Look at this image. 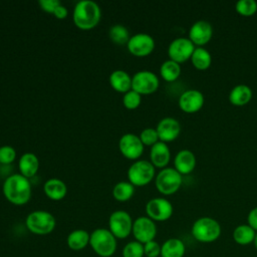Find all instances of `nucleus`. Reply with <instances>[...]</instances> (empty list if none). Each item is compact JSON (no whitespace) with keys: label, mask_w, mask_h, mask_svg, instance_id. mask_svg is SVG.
Segmentation results:
<instances>
[{"label":"nucleus","mask_w":257,"mask_h":257,"mask_svg":"<svg viewBox=\"0 0 257 257\" xmlns=\"http://www.w3.org/2000/svg\"><path fill=\"white\" fill-rule=\"evenodd\" d=\"M2 190L5 198L14 205H24L31 198L30 182L21 174L7 177L3 183Z\"/></svg>","instance_id":"obj_1"},{"label":"nucleus","mask_w":257,"mask_h":257,"mask_svg":"<svg viewBox=\"0 0 257 257\" xmlns=\"http://www.w3.org/2000/svg\"><path fill=\"white\" fill-rule=\"evenodd\" d=\"M101 17V11L97 3L92 0H80L73 8L72 19L80 29L87 30L95 27Z\"/></svg>","instance_id":"obj_2"},{"label":"nucleus","mask_w":257,"mask_h":257,"mask_svg":"<svg viewBox=\"0 0 257 257\" xmlns=\"http://www.w3.org/2000/svg\"><path fill=\"white\" fill-rule=\"evenodd\" d=\"M220 223L211 217H201L197 219L191 229L192 236L201 243H212L221 236Z\"/></svg>","instance_id":"obj_3"},{"label":"nucleus","mask_w":257,"mask_h":257,"mask_svg":"<svg viewBox=\"0 0 257 257\" xmlns=\"http://www.w3.org/2000/svg\"><path fill=\"white\" fill-rule=\"evenodd\" d=\"M89 245L100 257H110L116 250V238L105 228H97L90 234Z\"/></svg>","instance_id":"obj_4"},{"label":"nucleus","mask_w":257,"mask_h":257,"mask_svg":"<svg viewBox=\"0 0 257 257\" xmlns=\"http://www.w3.org/2000/svg\"><path fill=\"white\" fill-rule=\"evenodd\" d=\"M26 227L30 232L36 235H46L51 233L56 225L54 216L47 211H33L25 220Z\"/></svg>","instance_id":"obj_5"},{"label":"nucleus","mask_w":257,"mask_h":257,"mask_svg":"<svg viewBox=\"0 0 257 257\" xmlns=\"http://www.w3.org/2000/svg\"><path fill=\"white\" fill-rule=\"evenodd\" d=\"M182 182V175L175 168H164L158 173L155 185L161 194L169 196L180 189Z\"/></svg>","instance_id":"obj_6"},{"label":"nucleus","mask_w":257,"mask_h":257,"mask_svg":"<svg viewBox=\"0 0 257 257\" xmlns=\"http://www.w3.org/2000/svg\"><path fill=\"white\" fill-rule=\"evenodd\" d=\"M155 177L154 165L146 160L136 161L133 163L127 170L128 182L134 186H146Z\"/></svg>","instance_id":"obj_7"},{"label":"nucleus","mask_w":257,"mask_h":257,"mask_svg":"<svg viewBox=\"0 0 257 257\" xmlns=\"http://www.w3.org/2000/svg\"><path fill=\"white\" fill-rule=\"evenodd\" d=\"M133 220L131 215L122 210L114 211L108 219L109 231L116 239H124L132 233Z\"/></svg>","instance_id":"obj_8"},{"label":"nucleus","mask_w":257,"mask_h":257,"mask_svg":"<svg viewBox=\"0 0 257 257\" xmlns=\"http://www.w3.org/2000/svg\"><path fill=\"white\" fill-rule=\"evenodd\" d=\"M160 84L159 77L150 70H141L132 77V89L142 94H150L155 92Z\"/></svg>","instance_id":"obj_9"},{"label":"nucleus","mask_w":257,"mask_h":257,"mask_svg":"<svg viewBox=\"0 0 257 257\" xmlns=\"http://www.w3.org/2000/svg\"><path fill=\"white\" fill-rule=\"evenodd\" d=\"M173 211V205L165 198H153L146 204V213L153 221H167L172 217Z\"/></svg>","instance_id":"obj_10"},{"label":"nucleus","mask_w":257,"mask_h":257,"mask_svg":"<svg viewBox=\"0 0 257 257\" xmlns=\"http://www.w3.org/2000/svg\"><path fill=\"white\" fill-rule=\"evenodd\" d=\"M132 233L136 241L142 244H146L150 241L155 240V237L157 235L156 223L148 216H141L134 221Z\"/></svg>","instance_id":"obj_11"},{"label":"nucleus","mask_w":257,"mask_h":257,"mask_svg":"<svg viewBox=\"0 0 257 257\" xmlns=\"http://www.w3.org/2000/svg\"><path fill=\"white\" fill-rule=\"evenodd\" d=\"M194 43L186 37H178L172 40L168 47V54L170 59L182 63L188 59H191V56L195 50Z\"/></svg>","instance_id":"obj_12"},{"label":"nucleus","mask_w":257,"mask_h":257,"mask_svg":"<svg viewBox=\"0 0 257 257\" xmlns=\"http://www.w3.org/2000/svg\"><path fill=\"white\" fill-rule=\"evenodd\" d=\"M128 51L136 56H147L155 48L154 38L147 33H137L130 37L127 43Z\"/></svg>","instance_id":"obj_13"},{"label":"nucleus","mask_w":257,"mask_h":257,"mask_svg":"<svg viewBox=\"0 0 257 257\" xmlns=\"http://www.w3.org/2000/svg\"><path fill=\"white\" fill-rule=\"evenodd\" d=\"M118 148L122 156L131 160L140 158L144 152V144L142 143L140 137L132 133L124 134L120 137Z\"/></svg>","instance_id":"obj_14"},{"label":"nucleus","mask_w":257,"mask_h":257,"mask_svg":"<svg viewBox=\"0 0 257 257\" xmlns=\"http://www.w3.org/2000/svg\"><path fill=\"white\" fill-rule=\"evenodd\" d=\"M204 95L198 89H187L179 97L180 108L187 113H194L204 105Z\"/></svg>","instance_id":"obj_15"},{"label":"nucleus","mask_w":257,"mask_h":257,"mask_svg":"<svg viewBox=\"0 0 257 257\" xmlns=\"http://www.w3.org/2000/svg\"><path fill=\"white\" fill-rule=\"evenodd\" d=\"M213 36V27L210 22L206 20L196 21L189 30V39L194 43L202 47L207 44Z\"/></svg>","instance_id":"obj_16"},{"label":"nucleus","mask_w":257,"mask_h":257,"mask_svg":"<svg viewBox=\"0 0 257 257\" xmlns=\"http://www.w3.org/2000/svg\"><path fill=\"white\" fill-rule=\"evenodd\" d=\"M157 133L159 140L164 143L172 142L176 140L181 133V124L178 119L167 116L162 118L157 124Z\"/></svg>","instance_id":"obj_17"},{"label":"nucleus","mask_w":257,"mask_h":257,"mask_svg":"<svg viewBox=\"0 0 257 257\" xmlns=\"http://www.w3.org/2000/svg\"><path fill=\"white\" fill-rule=\"evenodd\" d=\"M174 166L181 175L192 173L196 167V157L194 153L190 150H181L174 159Z\"/></svg>","instance_id":"obj_18"},{"label":"nucleus","mask_w":257,"mask_h":257,"mask_svg":"<svg viewBox=\"0 0 257 257\" xmlns=\"http://www.w3.org/2000/svg\"><path fill=\"white\" fill-rule=\"evenodd\" d=\"M151 163L157 168H166L171 159V152L168 145L164 142L159 141L151 147L150 151Z\"/></svg>","instance_id":"obj_19"},{"label":"nucleus","mask_w":257,"mask_h":257,"mask_svg":"<svg viewBox=\"0 0 257 257\" xmlns=\"http://www.w3.org/2000/svg\"><path fill=\"white\" fill-rule=\"evenodd\" d=\"M20 174L29 179L36 175L39 168V161L33 153H24L18 162Z\"/></svg>","instance_id":"obj_20"},{"label":"nucleus","mask_w":257,"mask_h":257,"mask_svg":"<svg viewBox=\"0 0 257 257\" xmlns=\"http://www.w3.org/2000/svg\"><path fill=\"white\" fill-rule=\"evenodd\" d=\"M43 191L49 199L58 201L65 197L67 193V187L63 181L52 178L45 182L43 186Z\"/></svg>","instance_id":"obj_21"},{"label":"nucleus","mask_w":257,"mask_h":257,"mask_svg":"<svg viewBox=\"0 0 257 257\" xmlns=\"http://www.w3.org/2000/svg\"><path fill=\"white\" fill-rule=\"evenodd\" d=\"M185 253V243L179 238H169L162 244L161 257H184Z\"/></svg>","instance_id":"obj_22"},{"label":"nucleus","mask_w":257,"mask_h":257,"mask_svg":"<svg viewBox=\"0 0 257 257\" xmlns=\"http://www.w3.org/2000/svg\"><path fill=\"white\" fill-rule=\"evenodd\" d=\"M109 83L111 87L118 92H127L132 89V77L121 69L113 70L109 75Z\"/></svg>","instance_id":"obj_23"},{"label":"nucleus","mask_w":257,"mask_h":257,"mask_svg":"<svg viewBox=\"0 0 257 257\" xmlns=\"http://www.w3.org/2000/svg\"><path fill=\"white\" fill-rule=\"evenodd\" d=\"M252 89L246 84H237L229 93V100L233 105L242 106L247 104L252 98Z\"/></svg>","instance_id":"obj_24"},{"label":"nucleus","mask_w":257,"mask_h":257,"mask_svg":"<svg viewBox=\"0 0 257 257\" xmlns=\"http://www.w3.org/2000/svg\"><path fill=\"white\" fill-rule=\"evenodd\" d=\"M90 234L82 229H76L69 233L66 239L67 246L74 251H79L84 249L89 244Z\"/></svg>","instance_id":"obj_25"},{"label":"nucleus","mask_w":257,"mask_h":257,"mask_svg":"<svg viewBox=\"0 0 257 257\" xmlns=\"http://www.w3.org/2000/svg\"><path fill=\"white\" fill-rule=\"evenodd\" d=\"M256 233L257 232L252 229L248 224H241L233 230L232 236L235 243H237L238 245L246 246L254 242Z\"/></svg>","instance_id":"obj_26"},{"label":"nucleus","mask_w":257,"mask_h":257,"mask_svg":"<svg viewBox=\"0 0 257 257\" xmlns=\"http://www.w3.org/2000/svg\"><path fill=\"white\" fill-rule=\"evenodd\" d=\"M192 64L199 70H205L210 67L212 63L211 53L203 47H196L192 56H191Z\"/></svg>","instance_id":"obj_27"},{"label":"nucleus","mask_w":257,"mask_h":257,"mask_svg":"<svg viewBox=\"0 0 257 257\" xmlns=\"http://www.w3.org/2000/svg\"><path fill=\"white\" fill-rule=\"evenodd\" d=\"M181 65L180 63L172 60V59H168L166 61H164L160 67V73L162 75V77L169 82H172L174 80H176L180 74H181Z\"/></svg>","instance_id":"obj_28"},{"label":"nucleus","mask_w":257,"mask_h":257,"mask_svg":"<svg viewBox=\"0 0 257 257\" xmlns=\"http://www.w3.org/2000/svg\"><path fill=\"white\" fill-rule=\"evenodd\" d=\"M135 193V186L130 182H118L112 189V196L116 201L125 202L130 200Z\"/></svg>","instance_id":"obj_29"},{"label":"nucleus","mask_w":257,"mask_h":257,"mask_svg":"<svg viewBox=\"0 0 257 257\" xmlns=\"http://www.w3.org/2000/svg\"><path fill=\"white\" fill-rule=\"evenodd\" d=\"M108 36L110 40L116 44H125L130 39L128 30L121 24H114L108 30Z\"/></svg>","instance_id":"obj_30"},{"label":"nucleus","mask_w":257,"mask_h":257,"mask_svg":"<svg viewBox=\"0 0 257 257\" xmlns=\"http://www.w3.org/2000/svg\"><path fill=\"white\" fill-rule=\"evenodd\" d=\"M236 11L242 16H252L257 11L255 0H239L235 5Z\"/></svg>","instance_id":"obj_31"},{"label":"nucleus","mask_w":257,"mask_h":257,"mask_svg":"<svg viewBox=\"0 0 257 257\" xmlns=\"http://www.w3.org/2000/svg\"><path fill=\"white\" fill-rule=\"evenodd\" d=\"M144 244L138 241H131L122 249V257H144Z\"/></svg>","instance_id":"obj_32"},{"label":"nucleus","mask_w":257,"mask_h":257,"mask_svg":"<svg viewBox=\"0 0 257 257\" xmlns=\"http://www.w3.org/2000/svg\"><path fill=\"white\" fill-rule=\"evenodd\" d=\"M141 101H142L141 94L133 89L125 92L122 97V103L128 109L137 108L141 104Z\"/></svg>","instance_id":"obj_33"},{"label":"nucleus","mask_w":257,"mask_h":257,"mask_svg":"<svg viewBox=\"0 0 257 257\" xmlns=\"http://www.w3.org/2000/svg\"><path fill=\"white\" fill-rule=\"evenodd\" d=\"M140 139L144 146H154L156 143L159 142V136L157 130L154 127H146L140 134Z\"/></svg>","instance_id":"obj_34"},{"label":"nucleus","mask_w":257,"mask_h":257,"mask_svg":"<svg viewBox=\"0 0 257 257\" xmlns=\"http://www.w3.org/2000/svg\"><path fill=\"white\" fill-rule=\"evenodd\" d=\"M16 158V152L11 146L0 147V164L8 165L11 164Z\"/></svg>","instance_id":"obj_35"},{"label":"nucleus","mask_w":257,"mask_h":257,"mask_svg":"<svg viewBox=\"0 0 257 257\" xmlns=\"http://www.w3.org/2000/svg\"><path fill=\"white\" fill-rule=\"evenodd\" d=\"M161 248H162V245H160L157 241H155V240L150 241V242L144 244L145 256L160 257L161 256Z\"/></svg>","instance_id":"obj_36"},{"label":"nucleus","mask_w":257,"mask_h":257,"mask_svg":"<svg viewBox=\"0 0 257 257\" xmlns=\"http://www.w3.org/2000/svg\"><path fill=\"white\" fill-rule=\"evenodd\" d=\"M38 3L42 10H44L45 12H48V13H52V14H53L55 8L60 4V2L58 0H39Z\"/></svg>","instance_id":"obj_37"},{"label":"nucleus","mask_w":257,"mask_h":257,"mask_svg":"<svg viewBox=\"0 0 257 257\" xmlns=\"http://www.w3.org/2000/svg\"><path fill=\"white\" fill-rule=\"evenodd\" d=\"M247 224L257 232V207L251 209L247 216Z\"/></svg>","instance_id":"obj_38"},{"label":"nucleus","mask_w":257,"mask_h":257,"mask_svg":"<svg viewBox=\"0 0 257 257\" xmlns=\"http://www.w3.org/2000/svg\"><path fill=\"white\" fill-rule=\"evenodd\" d=\"M67 9L65 6H63L61 3L55 8L54 12H53V15L57 18V19H64L66 16H67Z\"/></svg>","instance_id":"obj_39"},{"label":"nucleus","mask_w":257,"mask_h":257,"mask_svg":"<svg viewBox=\"0 0 257 257\" xmlns=\"http://www.w3.org/2000/svg\"><path fill=\"white\" fill-rule=\"evenodd\" d=\"M253 244H254V246H255V248H256V250H257V233H256V236H255V239H254Z\"/></svg>","instance_id":"obj_40"},{"label":"nucleus","mask_w":257,"mask_h":257,"mask_svg":"<svg viewBox=\"0 0 257 257\" xmlns=\"http://www.w3.org/2000/svg\"><path fill=\"white\" fill-rule=\"evenodd\" d=\"M0 165H1V164H0Z\"/></svg>","instance_id":"obj_41"}]
</instances>
